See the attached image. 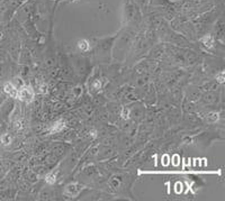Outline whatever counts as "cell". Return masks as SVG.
Masks as SVG:
<instances>
[{
  "instance_id": "obj_12",
  "label": "cell",
  "mask_w": 225,
  "mask_h": 201,
  "mask_svg": "<svg viewBox=\"0 0 225 201\" xmlns=\"http://www.w3.org/2000/svg\"><path fill=\"white\" fill-rule=\"evenodd\" d=\"M94 88L95 89H99V88H100V82H99V81H95Z\"/></svg>"
},
{
  "instance_id": "obj_6",
  "label": "cell",
  "mask_w": 225,
  "mask_h": 201,
  "mask_svg": "<svg viewBox=\"0 0 225 201\" xmlns=\"http://www.w3.org/2000/svg\"><path fill=\"white\" fill-rule=\"evenodd\" d=\"M89 46H90V45H89L88 41H86V39H81V41L78 42V47H79L81 51H83V52L89 50Z\"/></svg>"
},
{
  "instance_id": "obj_7",
  "label": "cell",
  "mask_w": 225,
  "mask_h": 201,
  "mask_svg": "<svg viewBox=\"0 0 225 201\" xmlns=\"http://www.w3.org/2000/svg\"><path fill=\"white\" fill-rule=\"evenodd\" d=\"M217 119H218V114H216V112H211V114H208L207 117H206V120L209 122H215Z\"/></svg>"
},
{
  "instance_id": "obj_1",
  "label": "cell",
  "mask_w": 225,
  "mask_h": 201,
  "mask_svg": "<svg viewBox=\"0 0 225 201\" xmlns=\"http://www.w3.org/2000/svg\"><path fill=\"white\" fill-rule=\"evenodd\" d=\"M18 98L22 101L29 102L34 98V91L30 86H23L22 89L18 91Z\"/></svg>"
},
{
  "instance_id": "obj_3",
  "label": "cell",
  "mask_w": 225,
  "mask_h": 201,
  "mask_svg": "<svg viewBox=\"0 0 225 201\" xmlns=\"http://www.w3.org/2000/svg\"><path fill=\"white\" fill-rule=\"evenodd\" d=\"M4 89H5V92L9 94L10 97H13V98H17L18 97V89H16L11 83H6L5 86H4Z\"/></svg>"
},
{
  "instance_id": "obj_9",
  "label": "cell",
  "mask_w": 225,
  "mask_h": 201,
  "mask_svg": "<svg viewBox=\"0 0 225 201\" xmlns=\"http://www.w3.org/2000/svg\"><path fill=\"white\" fill-rule=\"evenodd\" d=\"M46 181L49 182V183H54L55 182V175L54 174H47L46 175Z\"/></svg>"
},
{
  "instance_id": "obj_11",
  "label": "cell",
  "mask_w": 225,
  "mask_h": 201,
  "mask_svg": "<svg viewBox=\"0 0 225 201\" xmlns=\"http://www.w3.org/2000/svg\"><path fill=\"white\" fill-rule=\"evenodd\" d=\"M122 116L123 118H128V110L126 108H123V111H122Z\"/></svg>"
},
{
  "instance_id": "obj_10",
  "label": "cell",
  "mask_w": 225,
  "mask_h": 201,
  "mask_svg": "<svg viewBox=\"0 0 225 201\" xmlns=\"http://www.w3.org/2000/svg\"><path fill=\"white\" fill-rule=\"evenodd\" d=\"M216 79L218 80V82H219V83H223V82H224V72L219 73L217 77H216Z\"/></svg>"
},
{
  "instance_id": "obj_4",
  "label": "cell",
  "mask_w": 225,
  "mask_h": 201,
  "mask_svg": "<svg viewBox=\"0 0 225 201\" xmlns=\"http://www.w3.org/2000/svg\"><path fill=\"white\" fill-rule=\"evenodd\" d=\"M63 128H64V122H63V120H59V122H56L52 126L51 131L52 133H59V131H61Z\"/></svg>"
},
{
  "instance_id": "obj_8",
  "label": "cell",
  "mask_w": 225,
  "mask_h": 201,
  "mask_svg": "<svg viewBox=\"0 0 225 201\" xmlns=\"http://www.w3.org/2000/svg\"><path fill=\"white\" fill-rule=\"evenodd\" d=\"M1 142L5 144V145H8V144L11 142V138L9 135H4V136L1 137Z\"/></svg>"
},
{
  "instance_id": "obj_5",
  "label": "cell",
  "mask_w": 225,
  "mask_h": 201,
  "mask_svg": "<svg viewBox=\"0 0 225 201\" xmlns=\"http://www.w3.org/2000/svg\"><path fill=\"white\" fill-rule=\"evenodd\" d=\"M203 44L206 46V47H212L213 46V44H214V38H213V36H211V35H207L206 37H204L203 38Z\"/></svg>"
},
{
  "instance_id": "obj_2",
  "label": "cell",
  "mask_w": 225,
  "mask_h": 201,
  "mask_svg": "<svg viewBox=\"0 0 225 201\" xmlns=\"http://www.w3.org/2000/svg\"><path fill=\"white\" fill-rule=\"evenodd\" d=\"M81 190H82V187L80 184H78V183H71V184L66 186L64 192L69 197H75V195H78L81 192Z\"/></svg>"
}]
</instances>
